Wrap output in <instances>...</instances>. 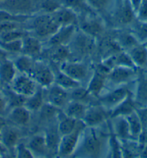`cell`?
Returning <instances> with one entry per match:
<instances>
[{"instance_id":"cell-1","label":"cell","mask_w":147,"mask_h":158,"mask_svg":"<svg viewBox=\"0 0 147 158\" xmlns=\"http://www.w3.org/2000/svg\"><path fill=\"white\" fill-rule=\"evenodd\" d=\"M97 128L98 127H85L73 155L80 157L102 156L105 146L108 147L109 137Z\"/></svg>"},{"instance_id":"cell-2","label":"cell","mask_w":147,"mask_h":158,"mask_svg":"<svg viewBox=\"0 0 147 158\" xmlns=\"http://www.w3.org/2000/svg\"><path fill=\"white\" fill-rule=\"evenodd\" d=\"M60 27L51 14L42 13L36 15L30 23V29L39 39H49Z\"/></svg>"},{"instance_id":"cell-3","label":"cell","mask_w":147,"mask_h":158,"mask_svg":"<svg viewBox=\"0 0 147 158\" xmlns=\"http://www.w3.org/2000/svg\"><path fill=\"white\" fill-rule=\"evenodd\" d=\"M85 127L86 125L84 124V122L82 120H80L77 127L72 132L61 136L57 152L58 156L65 157L74 155Z\"/></svg>"},{"instance_id":"cell-4","label":"cell","mask_w":147,"mask_h":158,"mask_svg":"<svg viewBox=\"0 0 147 158\" xmlns=\"http://www.w3.org/2000/svg\"><path fill=\"white\" fill-rule=\"evenodd\" d=\"M127 85L128 84L116 86L106 93L103 92L98 97L100 105H102L107 110H113L123 101L126 99L129 94L133 92Z\"/></svg>"},{"instance_id":"cell-5","label":"cell","mask_w":147,"mask_h":158,"mask_svg":"<svg viewBox=\"0 0 147 158\" xmlns=\"http://www.w3.org/2000/svg\"><path fill=\"white\" fill-rule=\"evenodd\" d=\"M139 69L133 68L116 66L110 70L107 74V83H110L113 86L126 85L134 82L138 76Z\"/></svg>"},{"instance_id":"cell-6","label":"cell","mask_w":147,"mask_h":158,"mask_svg":"<svg viewBox=\"0 0 147 158\" xmlns=\"http://www.w3.org/2000/svg\"><path fill=\"white\" fill-rule=\"evenodd\" d=\"M1 2L4 6L2 10L26 16H30L40 5L38 0H1Z\"/></svg>"},{"instance_id":"cell-7","label":"cell","mask_w":147,"mask_h":158,"mask_svg":"<svg viewBox=\"0 0 147 158\" xmlns=\"http://www.w3.org/2000/svg\"><path fill=\"white\" fill-rule=\"evenodd\" d=\"M37 83L31 76L26 74H17L11 83V89L19 95L28 97L31 96L38 89Z\"/></svg>"},{"instance_id":"cell-8","label":"cell","mask_w":147,"mask_h":158,"mask_svg":"<svg viewBox=\"0 0 147 158\" xmlns=\"http://www.w3.org/2000/svg\"><path fill=\"white\" fill-rule=\"evenodd\" d=\"M109 72V70L102 64H101L94 71L87 88V91L92 96L98 98L104 92L105 85L107 84V74Z\"/></svg>"},{"instance_id":"cell-9","label":"cell","mask_w":147,"mask_h":158,"mask_svg":"<svg viewBox=\"0 0 147 158\" xmlns=\"http://www.w3.org/2000/svg\"><path fill=\"white\" fill-rule=\"evenodd\" d=\"M110 117V111L107 110L102 105L88 106L82 122L86 127H100Z\"/></svg>"},{"instance_id":"cell-10","label":"cell","mask_w":147,"mask_h":158,"mask_svg":"<svg viewBox=\"0 0 147 158\" xmlns=\"http://www.w3.org/2000/svg\"><path fill=\"white\" fill-rule=\"evenodd\" d=\"M133 94L137 109L147 108V72L145 70L139 69Z\"/></svg>"},{"instance_id":"cell-11","label":"cell","mask_w":147,"mask_h":158,"mask_svg":"<svg viewBox=\"0 0 147 158\" xmlns=\"http://www.w3.org/2000/svg\"><path fill=\"white\" fill-rule=\"evenodd\" d=\"M31 77L41 87L47 88L54 83L55 73L50 68L42 62H36Z\"/></svg>"},{"instance_id":"cell-12","label":"cell","mask_w":147,"mask_h":158,"mask_svg":"<svg viewBox=\"0 0 147 158\" xmlns=\"http://www.w3.org/2000/svg\"><path fill=\"white\" fill-rule=\"evenodd\" d=\"M47 93L45 98L48 104L54 106L56 108H63L69 102V91L66 90L59 85L54 84L47 88Z\"/></svg>"},{"instance_id":"cell-13","label":"cell","mask_w":147,"mask_h":158,"mask_svg":"<svg viewBox=\"0 0 147 158\" xmlns=\"http://www.w3.org/2000/svg\"><path fill=\"white\" fill-rule=\"evenodd\" d=\"M76 34V25L61 26L58 30L47 40L49 48L68 45Z\"/></svg>"},{"instance_id":"cell-14","label":"cell","mask_w":147,"mask_h":158,"mask_svg":"<svg viewBox=\"0 0 147 158\" xmlns=\"http://www.w3.org/2000/svg\"><path fill=\"white\" fill-rule=\"evenodd\" d=\"M104 27L102 21L89 12L84 15V18L80 23L81 31L93 38L100 35L104 31Z\"/></svg>"},{"instance_id":"cell-15","label":"cell","mask_w":147,"mask_h":158,"mask_svg":"<svg viewBox=\"0 0 147 158\" xmlns=\"http://www.w3.org/2000/svg\"><path fill=\"white\" fill-rule=\"evenodd\" d=\"M60 71L80 83L84 81L88 76V67L82 63L63 62Z\"/></svg>"},{"instance_id":"cell-16","label":"cell","mask_w":147,"mask_h":158,"mask_svg":"<svg viewBox=\"0 0 147 158\" xmlns=\"http://www.w3.org/2000/svg\"><path fill=\"white\" fill-rule=\"evenodd\" d=\"M115 17L120 24L129 27L136 19V14L128 0H119L115 10Z\"/></svg>"},{"instance_id":"cell-17","label":"cell","mask_w":147,"mask_h":158,"mask_svg":"<svg viewBox=\"0 0 147 158\" xmlns=\"http://www.w3.org/2000/svg\"><path fill=\"white\" fill-rule=\"evenodd\" d=\"M52 16L56 23L60 26L76 25L79 23L78 14L74 10L63 6L56 12Z\"/></svg>"},{"instance_id":"cell-18","label":"cell","mask_w":147,"mask_h":158,"mask_svg":"<svg viewBox=\"0 0 147 158\" xmlns=\"http://www.w3.org/2000/svg\"><path fill=\"white\" fill-rule=\"evenodd\" d=\"M42 51V42L36 36L28 35H27L23 38L22 53L33 58L40 56Z\"/></svg>"},{"instance_id":"cell-19","label":"cell","mask_w":147,"mask_h":158,"mask_svg":"<svg viewBox=\"0 0 147 158\" xmlns=\"http://www.w3.org/2000/svg\"><path fill=\"white\" fill-rule=\"evenodd\" d=\"M113 123L111 128L113 133L120 141L131 139V134L129 131V127L126 117H116L111 118Z\"/></svg>"},{"instance_id":"cell-20","label":"cell","mask_w":147,"mask_h":158,"mask_svg":"<svg viewBox=\"0 0 147 158\" xmlns=\"http://www.w3.org/2000/svg\"><path fill=\"white\" fill-rule=\"evenodd\" d=\"M127 52L138 69L146 71L147 69V48L144 44H139Z\"/></svg>"},{"instance_id":"cell-21","label":"cell","mask_w":147,"mask_h":158,"mask_svg":"<svg viewBox=\"0 0 147 158\" xmlns=\"http://www.w3.org/2000/svg\"><path fill=\"white\" fill-rule=\"evenodd\" d=\"M137 109L133 92L127 96L126 99L110 111V118L116 117H127Z\"/></svg>"},{"instance_id":"cell-22","label":"cell","mask_w":147,"mask_h":158,"mask_svg":"<svg viewBox=\"0 0 147 158\" xmlns=\"http://www.w3.org/2000/svg\"><path fill=\"white\" fill-rule=\"evenodd\" d=\"M19 141V134L17 129L4 125L0 134V142L6 150L15 149Z\"/></svg>"},{"instance_id":"cell-23","label":"cell","mask_w":147,"mask_h":158,"mask_svg":"<svg viewBox=\"0 0 147 158\" xmlns=\"http://www.w3.org/2000/svg\"><path fill=\"white\" fill-rule=\"evenodd\" d=\"M28 148L34 157H45L49 153L45 135H37L32 137L28 142Z\"/></svg>"},{"instance_id":"cell-24","label":"cell","mask_w":147,"mask_h":158,"mask_svg":"<svg viewBox=\"0 0 147 158\" xmlns=\"http://www.w3.org/2000/svg\"><path fill=\"white\" fill-rule=\"evenodd\" d=\"M87 107L88 106L84 103L70 100L63 107V112L69 117L75 118L76 120H82Z\"/></svg>"},{"instance_id":"cell-25","label":"cell","mask_w":147,"mask_h":158,"mask_svg":"<svg viewBox=\"0 0 147 158\" xmlns=\"http://www.w3.org/2000/svg\"><path fill=\"white\" fill-rule=\"evenodd\" d=\"M30 112L25 106H15L9 113V118L12 123L18 126H25L30 121Z\"/></svg>"},{"instance_id":"cell-26","label":"cell","mask_w":147,"mask_h":158,"mask_svg":"<svg viewBox=\"0 0 147 158\" xmlns=\"http://www.w3.org/2000/svg\"><path fill=\"white\" fill-rule=\"evenodd\" d=\"M17 72L14 62L6 58L0 63V81L5 84H11Z\"/></svg>"},{"instance_id":"cell-27","label":"cell","mask_w":147,"mask_h":158,"mask_svg":"<svg viewBox=\"0 0 147 158\" xmlns=\"http://www.w3.org/2000/svg\"><path fill=\"white\" fill-rule=\"evenodd\" d=\"M126 117L128 124L131 139L139 141V137L143 133V126L139 113L136 110Z\"/></svg>"},{"instance_id":"cell-28","label":"cell","mask_w":147,"mask_h":158,"mask_svg":"<svg viewBox=\"0 0 147 158\" xmlns=\"http://www.w3.org/2000/svg\"><path fill=\"white\" fill-rule=\"evenodd\" d=\"M58 125L57 128L61 136H63L71 133L77 127L80 120L68 117L63 112H59L58 114Z\"/></svg>"},{"instance_id":"cell-29","label":"cell","mask_w":147,"mask_h":158,"mask_svg":"<svg viewBox=\"0 0 147 158\" xmlns=\"http://www.w3.org/2000/svg\"><path fill=\"white\" fill-rule=\"evenodd\" d=\"M41 88H38L37 91L33 94L25 98L24 106H25L30 111H40L45 104L44 94Z\"/></svg>"},{"instance_id":"cell-30","label":"cell","mask_w":147,"mask_h":158,"mask_svg":"<svg viewBox=\"0 0 147 158\" xmlns=\"http://www.w3.org/2000/svg\"><path fill=\"white\" fill-rule=\"evenodd\" d=\"M17 71L20 73L26 74V75L31 76L33 71V69L36 62L33 60V58L31 57L23 54L22 56L17 57L16 60L13 61Z\"/></svg>"},{"instance_id":"cell-31","label":"cell","mask_w":147,"mask_h":158,"mask_svg":"<svg viewBox=\"0 0 147 158\" xmlns=\"http://www.w3.org/2000/svg\"><path fill=\"white\" fill-rule=\"evenodd\" d=\"M128 27L139 43L144 44L147 40V21L139 20L136 18Z\"/></svg>"},{"instance_id":"cell-32","label":"cell","mask_w":147,"mask_h":158,"mask_svg":"<svg viewBox=\"0 0 147 158\" xmlns=\"http://www.w3.org/2000/svg\"><path fill=\"white\" fill-rule=\"evenodd\" d=\"M116 41L119 45L120 48H121V50L126 52H128L131 48L140 44L130 30L120 32L118 35Z\"/></svg>"},{"instance_id":"cell-33","label":"cell","mask_w":147,"mask_h":158,"mask_svg":"<svg viewBox=\"0 0 147 158\" xmlns=\"http://www.w3.org/2000/svg\"><path fill=\"white\" fill-rule=\"evenodd\" d=\"M54 83L67 91H71L81 85V83L74 80L61 71L55 74Z\"/></svg>"},{"instance_id":"cell-34","label":"cell","mask_w":147,"mask_h":158,"mask_svg":"<svg viewBox=\"0 0 147 158\" xmlns=\"http://www.w3.org/2000/svg\"><path fill=\"white\" fill-rule=\"evenodd\" d=\"M45 137L48 149H49V152L55 153L57 155L58 144L61 137L58 131V128H56V129L54 127L49 128L45 134Z\"/></svg>"},{"instance_id":"cell-35","label":"cell","mask_w":147,"mask_h":158,"mask_svg":"<svg viewBox=\"0 0 147 158\" xmlns=\"http://www.w3.org/2000/svg\"><path fill=\"white\" fill-rule=\"evenodd\" d=\"M50 50V57L55 62H62L69 58L70 50L68 45L55 46L49 48Z\"/></svg>"},{"instance_id":"cell-36","label":"cell","mask_w":147,"mask_h":158,"mask_svg":"<svg viewBox=\"0 0 147 158\" xmlns=\"http://www.w3.org/2000/svg\"><path fill=\"white\" fill-rule=\"evenodd\" d=\"M92 10L98 12H105L114 5L116 0H86Z\"/></svg>"},{"instance_id":"cell-37","label":"cell","mask_w":147,"mask_h":158,"mask_svg":"<svg viewBox=\"0 0 147 158\" xmlns=\"http://www.w3.org/2000/svg\"><path fill=\"white\" fill-rule=\"evenodd\" d=\"M25 35H27V33L25 30L21 29L20 27L15 28L0 33V42L6 43V42L17 40L23 39Z\"/></svg>"},{"instance_id":"cell-38","label":"cell","mask_w":147,"mask_h":158,"mask_svg":"<svg viewBox=\"0 0 147 158\" xmlns=\"http://www.w3.org/2000/svg\"><path fill=\"white\" fill-rule=\"evenodd\" d=\"M30 16L15 15L4 10H0V23H22L28 20Z\"/></svg>"},{"instance_id":"cell-39","label":"cell","mask_w":147,"mask_h":158,"mask_svg":"<svg viewBox=\"0 0 147 158\" xmlns=\"http://www.w3.org/2000/svg\"><path fill=\"white\" fill-rule=\"evenodd\" d=\"M63 6V0H41L39 7L43 12L52 14Z\"/></svg>"},{"instance_id":"cell-40","label":"cell","mask_w":147,"mask_h":158,"mask_svg":"<svg viewBox=\"0 0 147 158\" xmlns=\"http://www.w3.org/2000/svg\"><path fill=\"white\" fill-rule=\"evenodd\" d=\"M0 47L4 49L8 53H17L22 52L23 49V39L17 40L6 42L2 43L0 42Z\"/></svg>"},{"instance_id":"cell-41","label":"cell","mask_w":147,"mask_h":158,"mask_svg":"<svg viewBox=\"0 0 147 158\" xmlns=\"http://www.w3.org/2000/svg\"><path fill=\"white\" fill-rule=\"evenodd\" d=\"M71 92L69 95V98H71V100L77 101V102L84 103V104L88 100L89 96H92L87 89L81 87V85L76 89L71 90Z\"/></svg>"},{"instance_id":"cell-42","label":"cell","mask_w":147,"mask_h":158,"mask_svg":"<svg viewBox=\"0 0 147 158\" xmlns=\"http://www.w3.org/2000/svg\"><path fill=\"white\" fill-rule=\"evenodd\" d=\"M15 156L20 158L35 157L27 145L23 143H18L15 147Z\"/></svg>"},{"instance_id":"cell-43","label":"cell","mask_w":147,"mask_h":158,"mask_svg":"<svg viewBox=\"0 0 147 158\" xmlns=\"http://www.w3.org/2000/svg\"><path fill=\"white\" fill-rule=\"evenodd\" d=\"M136 18L139 20L147 21V0H143L136 12Z\"/></svg>"},{"instance_id":"cell-44","label":"cell","mask_w":147,"mask_h":158,"mask_svg":"<svg viewBox=\"0 0 147 158\" xmlns=\"http://www.w3.org/2000/svg\"><path fill=\"white\" fill-rule=\"evenodd\" d=\"M136 111L140 116L142 126H143V133L142 134L147 137V108L137 109Z\"/></svg>"},{"instance_id":"cell-45","label":"cell","mask_w":147,"mask_h":158,"mask_svg":"<svg viewBox=\"0 0 147 158\" xmlns=\"http://www.w3.org/2000/svg\"><path fill=\"white\" fill-rule=\"evenodd\" d=\"M20 23H0V33L7 30L19 28Z\"/></svg>"},{"instance_id":"cell-46","label":"cell","mask_w":147,"mask_h":158,"mask_svg":"<svg viewBox=\"0 0 147 158\" xmlns=\"http://www.w3.org/2000/svg\"><path fill=\"white\" fill-rule=\"evenodd\" d=\"M9 106L7 98L2 94H0V116L5 112L6 108Z\"/></svg>"},{"instance_id":"cell-47","label":"cell","mask_w":147,"mask_h":158,"mask_svg":"<svg viewBox=\"0 0 147 158\" xmlns=\"http://www.w3.org/2000/svg\"><path fill=\"white\" fill-rule=\"evenodd\" d=\"M142 1H143V0H128L129 3L131 4V5L133 9V10L135 11L136 14L137 11L139 10L140 6H141V4Z\"/></svg>"},{"instance_id":"cell-48","label":"cell","mask_w":147,"mask_h":158,"mask_svg":"<svg viewBox=\"0 0 147 158\" xmlns=\"http://www.w3.org/2000/svg\"><path fill=\"white\" fill-rule=\"evenodd\" d=\"M7 55L8 52L0 47V63L7 58Z\"/></svg>"},{"instance_id":"cell-49","label":"cell","mask_w":147,"mask_h":158,"mask_svg":"<svg viewBox=\"0 0 147 158\" xmlns=\"http://www.w3.org/2000/svg\"><path fill=\"white\" fill-rule=\"evenodd\" d=\"M6 150V149L4 148V146L2 144V142H0V155L2 154V153H3Z\"/></svg>"},{"instance_id":"cell-50","label":"cell","mask_w":147,"mask_h":158,"mask_svg":"<svg viewBox=\"0 0 147 158\" xmlns=\"http://www.w3.org/2000/svg\"><path fill=\"white\" fill-rule=\"evenodd\" d=\"M4 125H5V124H4L3 121L0 119V134H1V131H2V128H3V127L4 126Z\"/></svg>"},{"instance_id":"cell-51","label":"cell","mask_w":147,"mask_h":158,"mask_svg":"<svg viewBox=\"0 0 147 158\" xmlns=\"http://www.w3.org/2000/svg\"><path fill=\"white\" fill-rule=\"evenodd\" d=\"M144 46H145V47L147 48V40L145 42V43H144Z\"/></svg>"},{"instance_id":"cell-52","label":"cell","mask_w":147,"mask_h":158,"mask_svg":"<svg viewBox=\"0 0 147 158\" xmlns=\"http://www.w3.org/2000/svg\"><path fill=\"white\" fill-rule=\"evenodd\" d=\"M146 72H147V69H146Z\"/></svg>"}]
</instances>
